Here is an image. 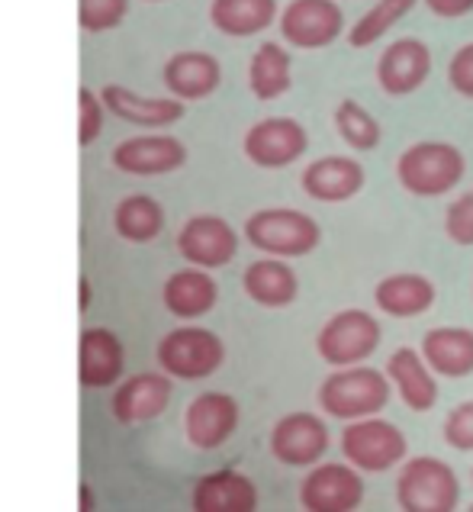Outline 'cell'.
<instances>
[{
    "label": "cell",
    "mask_w": 473,
    "mask_h": 512,
    "mask_svg": "<svg viewBox=\"0 0 473 512\" xmlns=\"http://www.w3.org/2000/svg\"><path fill=\"white\" fill-rule=\"evenodd\" d=\"M161 78L177 100H203L223 81V68L210 52H177L165 62Z\"/></svg>",
    "instance_id": "cell-25"
},
{
    "label": "cell",
    "mask_w": 473,
    "mask_h": 512,
    "mask_svg": "<svg viewBox=\"0 0 473 512\" xmlns=\"http://www.w3.org/2000/svg\"><path fill=\"white\" fill-rule=\"evenodd\" d=\"M103 110H107L103 97H97L91 87H81V91H78V113H81V120H78V142L81 145H91L100 136Z\"/></svg>",
    "instance_id": "cell-35"
},
{
    "label": "cell",
    "mask_w": 473,
    "mask_h": 512,
    "mask_svg": "<svg viewBox=\"0 0 473 512\" xmlns=\"http://www.w3.org/2000/svg\"><path fill=\"white\" fill-rule=\"evenodd\" d=\"M387 377L396 390V397L403 400L412 413H428L438 403V374L432 364L425 361L419 348H396L387 358Z\"/></svg>",
    "instance_id": "cell-16"
},
{
    "label": "cell",
    "mask_w": 473,
    "mask_h": 512,
    "mask_svg": "<svg viewBox=\"0 0 473 512\" xmlns=\"http://www.w3.org/2000/svg\"><path fill=\"white\" fill-rule=\"evenodd\" d=\"M464 152L451 142H416L396 158V181L412 197H445L464 181Z\"/></svg>",
    "instance_id": "cell-2"
},
{
    "label": "cell",
    "mask_w": 473,
    "mask_h": 512,
    "mask_svg": "<svg viewBox=\"0 0 473 512\" xmlns=\"http://www.w3.org/2000/svg\"><path fill=\"white\" fill-rule=\"evenodd\" d=\"M335 133L354 152H374L383 139V129L374 120V113H367L358 100H342L335 107Z\"/></svg>",
    "instance_id": "cell-31"
},
{
    "label": "cell",
    "mask_w": 473,
    "mask_h": 512,
    "mask_svg": "<svg viewBox=\"0 0 473 512\" xmlns=\"http://www.w3.org/2000/svg\"><path fill=\"white\" fill-rule=\"evenodd\" d=\"M149 4H158V0H149Z\"/></svg>",
    "instance_id": "cell-40"
},
{
    "label": "cell",
    "mask_w": 473,
    "mask_h": 512,
    "mask_svg": "<svg viewBox=\"0 0 473 512\" xmlns=\"http://www.w3.org/2000/svg\"><path fill=\"white\" fill-rule=\"evenodd\" d=\"M332 438L316 413H287L271 429V455L284 467H313L325 458Z\"/></svg>",
    "instance_id": "cell-11"
},
{
    "label": "cell",
    "mask_w": 473,
    "mask_h": 512,
    "mask_svg": "<svg viewBox=\"0 0 473 512\" xmlns=\"http://www.w3.org/2000/svg\"><path fill=\"white\" fill-rule=\"evenodd\" d=\"M448 84L454 87L457 94L473 100V42L461 46L448 62Z\"/></svg>",
    "instance_id": "cell-36"
},
{
    "label": "cell",
    "mask_w": 473,
    "mask_h": 512,
    "mask_svg": "<svg viewBox=\"0 0 473 512\" xmlns=\"http://www.w3.org/2000/svg\"><path fill=\"white\" fill-rule=\"evenodd\" d=\"M177 252H181V258L190 261V265L216 271V268H226L235 258V252H239V236H235V229L223 216L200 213V216H190L181 226V232H177Z\"/></svg>",
    "instance_id": "cell-12"
},
{
    "label": "cell",
    "mask_w": 473,
    "mask_h": 512,
    "mask_svg": "<svg viewBox=\"0 0 473 512\" xmlns=\"http://www.w3.org/2000/svg\"><path fill=\"white\" fill-rule=\"evenodd\" d=\"M277 26L293 49H329L345 33V13L338 0H290Z\"/></svg>",
    "instance_id": "cell-9"
},
{
    "label": "cell",
    "mask_w": 473,
    "mask_h": 512,
    "mask_svg": "<svg viewBox=\"0 0 473 512\" xmlns=\"http://www.w3.org/2000/svg\"><path fill=\"white\" fill-rule=\"evenodd\" d=\"M126 348L110 329H84L78 345V380L87 390L113 387L123 374Z\"/></svg>",
    "instance_id": "cell-18"
},
{
    "label": "cell",
    "mask_w": 473,
    "mask_h": 512,
    "mask_svg": "<svg viewBox=\"0 0 473 512\" xmlns=\"http://www.w3.org/2000/svg\"><path fill=\"white\" fill-rule=\"evenodd\" d=\"M396 503L403 512H451L461 506V480L435 455L406 458L396 477Z\"/></svg>",
    "instance_id": "cell-4"
},
{
    "label": "cell",
    "mask_w": 473,
    "mask_h": 512,
    "mask_svg": "<svg viewBox=\"0 0 473 512\" xmlns=\"http://www.w3.org/2000/svg\"><path fill=\"white\" fill-rule=\"evenodd\" d=\"M367 500L364 471L351 461H319L300 484V506L309 512H354Z\"/></svg>",
    "instance_id": "cell-8"
},
{
    "label": "cell",
    "mask_w": 473,
    "mask_h": 512,
    "mask_svg": "<svg viewBox=\"0 0 473 512\" xmlns=\"http://www.w3.org/2000/svg\"><path fill=\"white\" fill-rule=\"evenodd\" d=\"M432 75V49L416 36L390 42L377 58V84L387 97H409Z\"/></svg>",
    "instance_id": "cell-14"
},
{
    "label": "cell",
    "mask_w": 473,
    "mask_h": 512,
    "mask_svg": "<svg viewBox=\"0 0 473 512\" xmlns=\"http://www.w3.org/2000/svg\"><path fill=\"white\" fill-rule=\"evenodd\" d=\"M422 355L438 377L461 380L473 374V329L438 326L422 335Z\"/></svg>",
    "instance_id": "cell-24"
},
{
    "label": "cell",
    "mask_w": 473,
    "mask_h": 512,
    "mask_svg": "<svg viewBox=\"0 0 473 512\" xmlns=\"http://www.w3.org/2000/svg\"><path fill=\"white\" fill-rule=\"evenodd\" d=\"M441 435H445V445H451L454 451H473V400L457 403L445 426H441Z\"/></svg>",
    "instance_id": "cell-34"
},
{
    "label": "cell",
    "mask_w": 473,
    "mask_h": 512,
    "mask_svg": "<svg viewBox=\"0 0 473 512\" xmlns=\"http://www.w3.org/2000/svg\"><path fill=\"white\" fill-rule=\"evenodd\" d=\"M383 329L367 310H342L325 319L316 335V355L329 368H348V364H364L380 348Z\"/></svg>",
    "instance_id": "cell-6"
},
{
    "label": "cell",
    "mask_w": 473,
    "mask_h": 512,
    "mask_svg": "<svg viewBox=\"0 0 473 512\" xmlns=\"http://www.w3.org/2000/svg\"><path fill=\"white\" fill-rule=\"evenodd\" d=\"M470 484H473V471H470Z\"/></svg>",
    "instance_id": "cell-39"
},
{
    "label": "cell",
    "mask_w": 473,
    "mask_h": 512,
    "mask_svg": "<svg viewBox=\"0 0 473 512\" xmlns=\"http://www.w3.org/2000/svg\"><path fill=\"white\" fill-rule=\"evenodd\" d=\"M91 300V284H87V277H81V306H87Z\"/></svg>",
    "instance_id": "cell-38"
},
{
    "label": "cell",
    "mask_w": 473,
    "mask_h": 512,
    "mask_svg": "<svg viewBox=\"0 0 473 512\" xmlns=\"http://www.w3.org/2000/svg\"><path fill=\"white\" fill-rule=\"evenodd\" d=\"M239 419H242V409L235 403V397H229L223 390H206L187 406L184 435L194 448L216 451L229 442L235 429H239Z\"/></svg>",
    "instance_id": "cell-13"
},
{
    "label": "cell",
    "mask_w": 473,
    "mask_h": 512,
    "mask_svg": "<svg viewBox=\"0 0 473 512\" xmlns=\"http://www.w3.org/2000/svg\"><path fill=\"white\" fill-rule=\"evenodd\" d=\"M226 361V345L203 326H181L158 342V364L177 380H203Z\"/></svg>",
    "instance_id": "cell-7"
},
{
    "label": "cell",
    "mask_w": 473,
    "mask_h": 512,
    "mask_svg": "<svg viewBox=\"0 0 473 512\" xmlns=\"http://www.w3.org/2000/svg\"><path fill=\"white\" fill-rule=\"evenodd\" d=\"M293 58L280 42H261L248 65V87L258 100H277L293 84Z\"/></svg>",
    "instance_id": "cell-28"
},
{
    "label": "cell",
    "mask_w": 473,
    "mask_h": 512,
    "mask_svg": "<svg viewBox=\"0 0 473 512\" xmlns=\"http://www.w3.org/2000/svg\"><path fill=\"white\" fill-rule=\"evenodd\" d=\"M438 290L419 271H399L387 274L374 287V303L380 313H387L390 319H416L425 316L435 306Z\"/></svg>",
    "instance_id": "cell-21"
},
{
    "label": "cell",
    "mask_w": 473,
    "mask_h": 512,
    "mask_svg": "<svg viewBox=\"0 0 473 512\" xmlns=\"http://www.w3.org/2000/svg\"><path fill=\"white\" fill-rule=\"evenodd\" d=\"M190 506L197 512H251L258 509V487L248 474L223 467L197 480Z\"/></svg>",
    "instance_id": "cell-19"
},
{
    "label": "cell",
    "mask_w": 473,
    "mask_h": 512,
    "mask_svg": "<svg viewBox=\"0 0 473 512\" xmlns=\"http://www.w3.org/2000/svg\"><path fill=\"white\" fill-rule=\"evenodd\" d=\"M129 10V0H78V20L87 33H107L120 26Z\"/></svg>",
    "instance_id": "cell-32"
},
{
    "label": "cell",
    "mask_w": 473,
    "mask_h": 512,
    "mask_svg": "<svg viewBox=\"0 0 473 512\" xmlns=\"http://www.w3.org/2000/svg\"><path fill=\"white\" fill-rule=\"evenodd\" d=\"M100 97L110 113H116L120 120H126L132 126H145V129H165L184 116V104L177 97H142L120 84H107L100 91Z\"/></svg>",
    "instance_id": "cell-23"
},
{
    "label": "cell",
    "mask_w": 473,
    "mask_h": 512,
    "mask_svg": "<svg viewBox=\"0 0 473 512\" xmlns=\"http://www.w3.org/2000/svg\"><path fill=\"white\" fill-rule=\"evenodd\" d=\"M184 162H187V149L174 136H132L113 149V165L123 174H139V178L171 174Z\"/></svg>",
    "instance_id": "cell-17"
},
{
    "label": "cell",
    "mask_w": 473,
    "mask_h": 512,
    "mask_svg": "<svg viewBox=\"0 0 473 512\" xmlns=\"http://www.w3.org/2000/svg\"><path fill=\"white\" fill-rule=\"evenodd\" d=\"M309 149V136L303 123L290 120V116H268L258 120L242 139V152L251 165L258 168H287L300 162Z\"/></svg>",
    "instance_id": "cell-10"
},
{
    "label": "cell",
    "mask_w": 473,
    "mask_h": 512,
    "mask_svg": "<svg viewBox=\"0 0 473 512\" xmlns=\"http://www.w3.org/2000/svg\"><path fill=\"white\" fill-rule=\"evenodd\" d=\"M393 384L387 371H377L371 364H348L332 368V374L319 387V406L325 416L338 422H354L364 416H380L390 403Z\"/></svg>",
    "instance_id": "cell-1"
},
{
    "label": "cell",
    "mask_w": 473,
    "mask_h": 512,
    "mask_svg": "<svg viewBox=\"0 0 473 512\" xmlns=\"http://www.w3.org/2000/svg\"><path fill=\"white\" fill-rule=\"evenodd\" d=\"M245 239L261 255L274 258H306L313 255L322 242V229L309 213L271 207L258 210L245 219Z\"/></svg>",
    "instance_id": "cell-3"
},
{
    "label": "cell",
    "mask_w": 473,
    "mask_h": 512,
    "mask_svg": "<svg viewBox=\"0 0 473 512\" xmlns=\"http://www.w3.org/2000/svg\"><path fill=\"white\" fill-rule=\"evenodd\" d=\"M171 403V374L145 371L123 380L113 393V416L120 422H149L158 419Z\"/></svg>",
    "instance_id": "cell-20"
},
{
    "label": "cell",
    "mask_w": 473,
    "mask_h": 512,
    "mask_svg": "<svg viewBox=\"0 0 473 512\" xmlns=\"http://www.w3.org/2000/svg\"><path fill=\"white\" fill-rule=\"evenodd\" d=\"M161 300H165V310L174 313L177 319H200L216 306L219 300V287L206 268H181L174 271L165 287H161Z\"/></svg>",
    "instance_id": "cell-26"
},
{
    "label": "cell",
    "mask_w": 473,
    "mask_h": 512,
    "mask_svg": "<svg viewBox=\"0 0 473 512\" xmlns=\"http://www.w3.org/2000/svg\"><path fill=\"white\" fill-rule=\"evenodd\" d=\"M277 17V0H213L210 4V23L232 39L258 36Z\"/></svg>",
    "instance_id": "cell-27"
},
{
    "label": "cell",
    "mask_w": 473,
    "mask_h": 512,
    "mask_svg": "<svg viewBox=\"0 0 473 512\" xmlns=\"http://www.w3.org/2000/svg\"><path fill=\"white\" fill-rule=\"evenodd\" d=\"M409 442L399 426L383 416H364L345 422L342 429V458L364 474H387L406 461Z\"/></svg>",
    "instance_id": "cell-5"
},
{
    "label": "cell",
    "mask_w": 473,
    "mask_h": 512,
    "mask_svg": "<svg viewBox=\"0 0 473 512\" xmlns=\"http://www.w3.org/2000/svg\"><path fill=\"white\" fill-rule=\"evenodd\" d=\"M113 226L126 242H152L165 229V210L149 194H129L120 200V207L113 213Z\"/></svg>",
    "instance_id": "cell-29"
},
{
    "label": "cell",
    "mask_w": 473,
    "mask_h": 512,
    "mask_svg": "<svg viewBox=\"0 0 473 512\" xmlns=\"http://www.w3.org/2000/svg\"><path fill=\"white\" fill-rule=\"evenodd\" d=\"M242 287L248 300H255L264 310H284L300 294V277L284 258L264 255L261 261H251L245 268Z\"/></svg>",
    "instance_id": "cell-22"
},
{
    "label": "cell",
    "mask_w": 473,
    "mask_h": 512,
    "mask_svg": "<svg viewBox=\"0 0 473 512\" xmlns=\"http://www.w3.org/2000/svg\"><path fill=\"white\" fill-rule=\"evenodd\" d=\"M445 236L454 245H464V248L473 245V187L448 207V213H445Z\"/></svg>",
    "instance_id": "cell-33"
},
{
    "label": "cell",
    "mask_w": 473,
    "mask_h": 512,
    "mask_svg": "<svg viewBox=\"0 0 473 512\" xmlns=\"http://www.w3.org/2000/svg\"><path fill=\"white\" fill-rule=\"evenodd\" d=\"M422 4L435 13L441 20H457V17H467L473 10V0H422Z\"/></svg>",
    "instance_id": "cell-37"
},
{
    "label": "cell",
    "mask_w": 473,
    "mask_h": 512,
    "mask_svg": "<svg viewBox=\"0 0 473 512\" xmlns=\"http://www.w3.org/2000/svg\"><path fill=\"white\" fill-rule=\"evenodd\" d=\"M303 194L316 203H345L358 197L367 184V171L358 158L348 155H325L303 168Z\"/></svg>",
    "instance_id": "cell-15"
},
{
    "label": "cell",
    "mask_w": 473,
    "mask_h": 512,
    "mask_svg": "<svg viewBox=\"0 0 473 512\" xmlns=\"http://www.w3.org/2000/svg\"><path fill=\"white\" fill-rule=\"evenodd\" d=\"M416 4L419 0H377V4L367 13H361V20L348 29V46L354 49L374 46V42L387 36L399 20H406L409 13L416 10Z\"/></svg>",
    "instance_id": "cell-30"
}]
</instances>
